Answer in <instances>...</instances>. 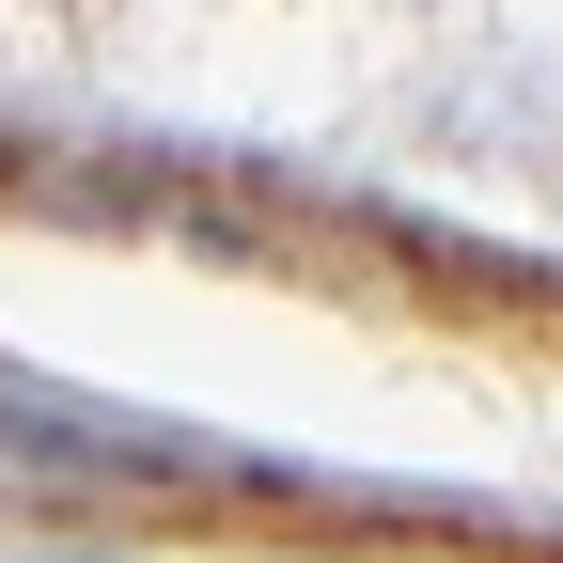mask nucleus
Instances as JSON below:
<instances>
[{
    "label": "nucleus",
    "instance_id": "1",
    "mask_svg": "<svg viewBox=\"0 0 563 563\" xmlns=\"http://www.w3.org/2000/svg\"><path fill=\"white\" fill-rule=\"evenodd\" d=\"M0 563H141V548H0Z\"/></svg>",
    "mask_w": 563,
    "mask_h": 563
}]
</instances>
